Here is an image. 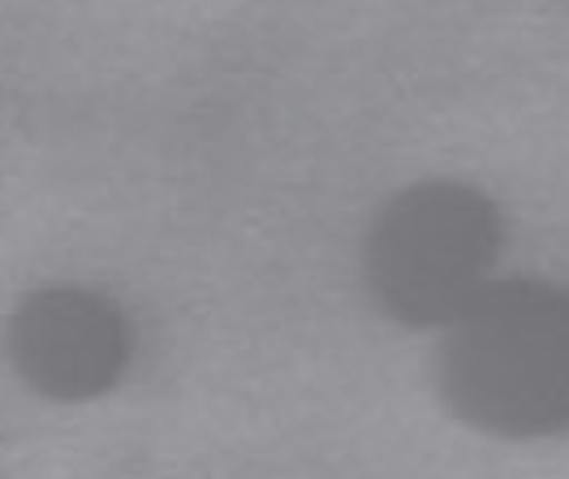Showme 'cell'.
Returning <instances> with one entry per match:
<instances>
[]
</instances>
